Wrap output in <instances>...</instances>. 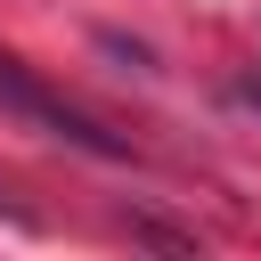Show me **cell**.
Returning <instances> with one entry per match:
<instances>
[{"label":"cell","instance_id":"obj_1","mask_svg":"<svg viewBox=\"0 0 261 261\" xmlns=\"http://www.w3.org/2000/svg\"><path fill=\"white\" fill-rule=\"evenodd\" d=\"M0 106H16L24 122H41L49 139H65V147H82V155H106V163H114V155H130V147H122V139H106L90 114H73L65 98H49V90H41L16 57H0Z\"/></svg>","mask_w":261,"mask_h":261},{"label":"cell","instance_id":"obj_2","mask_svg":"<svg viewBox=\"0 0 261 261\" xmlns=\"http://www.w3.org/2000/svg\"><path fill=\"white\" fill-rule=\"evenodd\" d=\"M228 106H245V114H261V73H245V82H228Z\"/></svg>","mask_w":261,"mask_h":261}]
</instances>
